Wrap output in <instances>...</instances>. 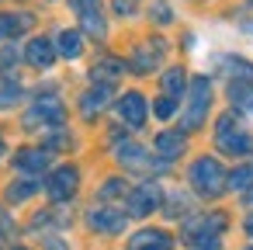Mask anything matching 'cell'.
Listing matches in <instances>:
<instances>
[{
	"mask_svg": "<svg viewBox=\"0 0 253 250\" xmlns=\"http://www.w3.org/2000/svg\"><path fill=\"white\" fill-rule=\"evenodd\" d=\"M0 236H14V219L0 208Z\"/></svg>",
	"mask_w": 253,
	"mask_h": 250,
	"instance_id": "obj_30",
	"label": "cell"
},
{
	"mask_svg": "<svg viewBox=\"0 0 253 250\" xmlns=\"http://www.w3.org/2000/svg\"><path fill=\"white\" fill-rule=\"evenodd\" d=\"M66 122V108L59 98H39L28 111H25V129L39 132V129H63Z\"/></svg>",
	"mask_w": 253,
	"mask_h": 250,
	"instance_id": "obj_5",
	"label": "cell"
},
{
	"mask_svg": "<svg viewBox=\"0 0 253 250\" xmlns=\"http://www.w3.org/2000/svg\"><path fill=\"white\" fill-rule=\"evenodd\" d=\"M225 66H229V73H232L236 80H243V84H253V63H250V59L229 56V59H225Z\"/></svg>",
	"mask_w": 253,
	"mask_h": 250,
	"instance_id": "obj_25",
	"label": "cell"
},
{
	"mask_svg": "<svg viewBox=\"0 0 253 250\" xmlns=\"http://www.w3.org/2000/svg\"><path fill=\"white\" fill-rule=\"evenodd\" d=\"M187 181H191V188H194L198 195H205V198H218V195L225 191V170H222V163H218L215 156L194 160L191 170H187Z\"/></svg>",
	"mask_w": 253,
	"mask_h": 250,
	"instance_id": "obj_1",
	"label": "cell"
},
{
	"mask_svg": "<svg viewBox=\"0 0 253 250\" xmlns=\"http://www.w3.org/2000/svg\"><path fill=\"white\" fill-rule=\"evenodd\" d=\"M177 104H180V101H177V98H160V101H156V108H153V111H156V118H163V122H167V118H170V115H173V111H177Z\"/></svg>",
	"mask_w": 253,
	"mask_h": 250,
	"instance_id": "obj_27",
	"label": "cell"
},
{
	"mask_svg": "<svg viewBox=\"0 0 253 250\" xmlns=\"http://www.w3.org/2000/svg\"><path fill=\"white\" fill-rule=\"evenodd\" d=\"M115 156H118L125 167H132V170H153V167H163V163L149 160L146 150H139L135 143H118V146H115Z\"/></svg>",
	"mask_w": 253,
	"mask_h": 250,
	"instance_id": "obj_14",
	"label": "cell"
},
{
	"mask_svg": "<svg viewBox=\"0 0 253 250\" xmlns=\"http://www.w3.org/2000/svg\"><path fill=\"white\" fill-rule=\"evenodd\" d=\"M14 167L18 170H28V174H42L49 167V150H18Z\"/></svg>",
	"mask_w": 253,
	"mask_h": 250,
	"instance_id": "obj_18",
	"label": "cell"
},
{
	"mask_svg": "<svg viewBox=\"0 0 253 250\" xmlns=\"http://www.w3.org/2000/svg\"><path fill=\"white\" fill-rule=\"evenodd\" d=\"M0 153H4V136H0Z\"/></svg>",
	"mask_w": 253,
	"mask_h": 250,
	"instance_id": "obj_35",
	"label": "cell"
},
{
	"mask_svg": "<svg viewBox=\"0 0 253 250\" xmlns=\"http://www.w3.org/2000/svg\"><path fill=\"white\" fill-rule=\"evenodd\" d=\"M77 184H80V170L66 163V167H59V170H52V174H49L45 191H49V198H52V201H66V198H73Z\"/></svg>",
	"mask_w": 253,
	"mask_h": 250,
	"instance_id": "obj_8",
	"label": "cell"
},
{
	"mask_svg": "<svg viewBox=\"0 0 253 250\" xmlns=\"http://www.w3.org/2000/svg\"><path fill=\"white\" fill-rule=\"evenodd\" d=\"M225 226H229V219H225L222 212H211V215L191 219V222L184 226V236H187V243H194L198 250H218V236L225 233Z\"/></svg>",
	"mask_w": 253,
	"mask_h": 250,
	"instance_id": "obj_2",
	"label": "cell"
},
{
	"mask_svg": "<svg viewBox=\"0 0 253 250\" xmlns=\"http://www.w3.org/2000/svg\"><path fill=\"white\" fill-rule=\"evenodd\" d=\"M153 14H156V21H160V25H167V21H173V11H170L167 4H153Z\"/></svg>",
	"mask_w": 253,
	"mask_h": 250,
	"instance_id": "obj_31",
	"label": "cell"
},
{
	"mask_svg": "<svg viewBox=\"0 0 253 250\" xmlns=\"http://www.w3.org/2000/svg\"><path fill=\"white\" fill-rule=\"evenodd\" d=\"M118 115H122V122H125L128 129H142V125H146V115H149L146 98H142L139 91L122 94V101H118Z\"/></svg>",
	"mask_w": 253,
	"mask_h": 250,
	"instance_id": "obj_9",
	"label": "cell"
},
{
	"mask_svg": "<svg viewBox=\"0 0 253 250\" xmlns=\"http://www.w3.org/2000/svg\"><path fill=\"white\" fill-rule=\"evenodd\" d=\"M250 208H253V195H250Z\"/></svg>",
	"mask_w": 253,
	"mask_h": 250,
	"instance_id": "obj_36",
	"label": "cell"
},
{
	"mask_svg": "<svg viewBox=\"0 0 253 250\" xmlns=\"http://www.w3.org/2000/svg\"><path fill=\"white\" fill-rule=\"evenodd\" d=\"M39 188H42L39 181H18V184H11V188H7V201H11V205H18V201L32 198Z\"/></svg>",
	"mask_w": 253,
	"mask_h": 250,
	"instance_id": "obj_24",
	"label": "cell"
},
{
	"mask_svg": "<svg viewBox=\"0 0 253 250\" xmlns=\"http://www.w3.org/2000/svg\"><path fill=\"white\" fill-rule=\"evenodd\" d=\"M184 146H187V139H184L180 129H173V132H160V136H156V153H160V160H173V156H180Z\"/></svg>",
	"mask_w": 253,
	"mask_h": 250,
	"instance_id": "obj_17",
	"label": "cell"
},
{
	"mask_svg": "<svg viewBox=\"0 0 253 250\" xmlns=\"http://www.w3.org/2000/svg\"><path fill=\"white\" fill-rule=\"evenodd\" d=\"M21 98H25V91L14 80H0V108H14Z\"/></svg>",
	"mask_w": 253,
	"mask_h": 250,
	"instance_id": "obj_26",
	"label": "cell"
},
{
	"mask_svg": "<svg viewBox=\"0 0 253 250\" xmlns=\"http://www.w3.org/2000/svg\"><path fill=\"white\" fill-rule=\"evenodd\" d=\"M118 195H125V181H122V177H111V181L101 188V198H118Z\"/></svg>",
	"mask_w": 253,
	"mask_h": 250,
	"instance_id": "obj_28",
	"label": "cell"
},
{
	"mask_svg": "<svg viewBox=\"0 0 253 250\" xmlns=\"http://www.w3.org/2000/svg\"><path fill=\"white\" fill-rule=\"evenodd\" d=\"M32 14H25V11H11V14H0V42H11V39H18V35H25L28 28H32Z\"/></svg>",
	"mask_w": 253,
	"mask_h": 250,
	"instance_id": "obj_15",
	"label": "cell"
},
{
	"mask_svg": "<svg viewBox=\"0 0 253 250\" xmlns=\"http://www.w3.org/2000/svg\"><path fill=\"white\" fill-rule=\"evenodd\" d=\"M246 233H250V236H253V215H250V219H246Z\"/></svg>",
	"mask_w": 253,
	"mask_h": 250,
	"instance_id": "obj_33",
	"label": "cell"
},
{
	"mask_svg": "<svg viewBox=\"0 0 253 250\" xmlns=\"http://www.w3.org/2000/svg\"><path fill=\"white\" fill-rule=\"evenodd\" d=\"M225 188L229 191H250L253 188V160L243 163V167H236L232 174H225Z\"/></svg>",
	"mask_w": 253,
	"mask_h": 250,
	"instance_id": "obj_21",
	"label": "cell"
},
{
	"mask_svg": "<svg viewBox=\"0 0 253 250\" xmlns=\"http://www.w3.org/2000/svg\"><path fill=\"white\" fill-rule=\"evenodd\" d=\"M56 46V56H63V59H77L80 52H84V35L80 32H59V39L52 42Z\"/></svg>",
	"mask_w": 253,
	"mask_h": 250,
	"instance_id": "obj_19",
	"label": "cell"
},
{
	"mask_svg": "<svg viewBox=\"0 0 253 250\" xmlns=\"http://www.w3.org/2000/svg\"><path fill=\"white\" fill-rule=\"evenodd\" d=\"M111 94H115V84H94V87L84 94V101H80L84 118H94L97 111H104V108H108V101H111Z\"/></svg>",
	"mask_w": 253,
	"mask_h": 250,
	"instance_id": "obj_13",
	"label": "cell"
},
{
	"mask_svg": "<svg viewBox=\"0 0 253 250\" xmlns=\"http://www.w3.org/2000/svg\"><path fill=\"white\" fill-rule=\"evenodd\" d=\"M208 108H211V84H208V77H194L191 80V98H187V111H184L180 125L187 132L201 129L205 118H208Z\"/></svg>",
	"mask_w": 253,
	"mask_h": 250,
	"instance_id": "obj_4",
	"label": "cell"
},
{
	"mask_svg": "<svg viewBox=\"0 0 253 250\" xmlns=\"http://www.w3.org/2000/svg\"><path fill=\"white\" fill-rule=\"evenodd\" d=\"M250 250H253V247H250Z\"/></svg>",
	"mask_w": 253,
	"mask_h": 250,
	"instance_id": "obj_38",
	"label": "cell"
},
{
	"mask_svg": "<svg viewBox=\"0 0 253 250\" xmlns=\"http://www.w3.org/2000/svg\"><path fill=\"white\" fill-rule=\"evenodd\" d=\"M163 52H167L163 39H149V42H142V46L135 49V56H132V73H153V70L160 66Z\"/></svg>",
	"mask_w": 253,
	"mask_h": 250,
	"instance_id": "obj_10",
	"label": "cell"
},
{
	"mask_svg": "<svg viewBox=\"0 0 253 250\" xmlns=\"http://www.w3.org/2000/svg\"><path fill=\"white\" fill-rule=\"evenodd\" d=\"M229 98H232V104H236L239 111H250V115H253V84L232 80V87H229Z\"/></svg>",
	"mask_w": 253,
	"mask_h": 250,
	"instance_id": "obj_22",
	"label": "cell"
},
{
	"mask_svg": "<svg viewBox=\"0 0 253 250\" xmlns=\"http://www.w3.org/2000/svg\"><path fill=\"white\" fill-rule=\"evenodd\" d=\"M128 250H173V236L163 229H139L128 236Z\"/></svg>",
	"mask_w": 253,
	"mask_h": 250,
	"instance_id": "obj_12",
	"label": "cell"
},
{
	"mask_svg": "<svg viewBox=\"0 0 253 250\" xmlns=\"http://www.w3.org/2000/svg\"><path fill=\"white\" fill-rule=\"evenodd\" d=\"M25 59L35 66V70H49L56 63V46L49 39H32L28 49H25Z\"/></svg>",
	"mask_w": 253,
	"mask_h": 250,
	"instance_id": "obj_16",
	"label": "cell"
},
{
	"mask_svg": "<svg viewBox=\"0 0 253 250\" xmlns=\"http://www.w3.org/2000/svg\"><path fill=\"white\" fill-rule=\"evenodd\" d=\"M122 73H125V63H122V59H101V63L90 70V80H94V84H115Z\"/></svg>",
	"mask_w": 253,
	"mask_h": 250,
	"instance_id": "obj_20",
	"label": "cell"
},
{
	"mask_svg": "<svg viewBox=\"0 0 253 250\" xmlns=\"http://www.w3.org/2000/svg\"><path fill=\"white\" fill-rule=\"evenodd\" d=\"M243 32H253V21H243Z\"/></svg>",
	"mask_w": 253,
	"mask_h": 250,
	"instance_id": "obj_34",
	"label": "cell"
},
{
	"mask_svg": "<svg viewBox=\"0 0 253 250\" xmlns=\"http://www.w3.org/2000/svg\"><path fill=\"white\" fill-rule=\"evenodd\" d=\"M18 250H28V247H18Z\"/></svg>",
	"mask_w": 253,
	"mask_h": 250,
	"instance_id": "obj_37",
	"label": "cell"
},
{
	"mask_svg": "<svg viewBox=\"0 0 253 250\" xmlns=\"http://www.w3.org/2000/svg\"><path fill=\"white\" fill-rule=\"evenodd\" d=\"M70 7L77 11L84 32L90 39H104L108 35V25H104V11H101V0H70Z\"/></svg>",
	"mask_w": 253,
	"mask_h": 250,
	"instance_id": "obj_7",
	"label": "cell"
},
{
	"mask_svg": "<svg viewBox=\"0 0 253 250\" xmlns=\"http://www.w3.org/2000/svg\"><path fill=\"white\" fill-rule=\"evenodd\" d=\"M18 63V49L14 46H4V49H0V70H11Z\"/></svg>",
	"mask_w": 253,
	"mask_h": 250,
	"instance_id": "obj_29",
	"label": "cell"
},
{
	"mask_svg": "<svg viewBox=\"0 0 253 250\" xmlns=\"http://www.w3.org/2000/svg\"><path fill=\"white\" fill-rule=\"evenodd\" d=\"M45 247H49V250H70L63 240H52V236H45Z\"/></svg>",
	"mask_w": 253,
	"mask_h": 250,
	"instance_id": "obj_32",
	"label": "cell"
},
{
	"mask_svg": "<svg viewBox=\"0 0 253 250\" xmlns=\"http://www.w3.org/2000/svg\"><path fill=\"white\" fill-rule=\"evenodd\" d=\"M215 143H218V150L229 153V156H253V136L243 132L232 115H222V118H218Z\"/></svg>",
	"mask_w": 253,
	"mask_h": 250,
	"instance_id": "obj_3",
	"label": "cell"
},
{
	"mask_svg": "<svg viewBox=\"0 0 253 250\" xmlns=\"http://www.w3.org/2000/svg\"><path fill=\"white\" fill-rule=\"evenodd\" d=\"M125 222H128V215L118 212V208H104V205H101V208H90V212H87V226L97 229V233H111V236H115V233L125 229Z\"/></svg>",
	"mask_w": 253,
	"mask_h": 250,
	"instance_id": "obj_11",
	"label": "cell"
},
{
	"mask_svg": "<svg viewBox=\"0 0 253 250\" xmlns=\"http://www.w3.org/2000/svg\"><path fill=\"white\" fill-rule=\"evenodd\" d=\"M160 201H163L160 184H156V181H142V184H135V188L128 191L125 208H128V215H149V212L160 208Z\"/></svg>",
	"mask_w": 253,
	"mask_h": 250,
	"instance_id": "obj_6",
	"label": "cell"
},
{
	"mask_svg": "<svg viewBox=\"0 0 253 250\" xmlns=\"http://www.w3.org/2000/svg\"><path fill=\"white\" fill-rule=\"evenodd\" d=\"M184 87H187V77H184V70H180V66H170V70L163 73V91H167V98H177V101H180Z\"/></svg>",
	"mask_w": 253,
	"mask_h": 250,
	"instance_id": "obj_23",
	"label": "cell"
}]
</instances>
